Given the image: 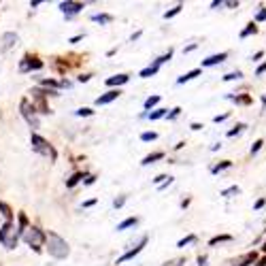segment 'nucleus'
<instances>
[{
	"label": "nucleus",
	"mask_w": 266,
	"mask_h": 266,
	"mask_svg": "<svg viewBox=\"0 0 266 266\" xmlns=\"http://www.w3.org/2000/svg\"><path fill=\"white\" fill-rule=\"evenodd\" d=\"M224 7H228V9H239V0H226Z\"/></svg>",
	"instance_id": "nucleus-44"
},
{
	"label": "nucleus",
	"mask_w": 266,
	"mask_h": 266,
	"mask_svg": "<svg viewBox=\"0 0 266 266\" xmlns=\"http://www.w3.org/2000/svg\"><path fill=\"white\" fill-rule=\"evenodd\" d=\"M264 205H266V198H258V201H255V205H253V211H260Z\"/></svg>",
	"instance_id": "nucleus-42"
},
{
	"label": "nucleus",
	"mask_w": 266,
	"mask_h": 266,
	"mask_svg": "<svg viewBox=\"0 0 266 266\" xmlns=\"http://www.w3.org/2000/svg\"><path fill=\"white\" fill-rule=\"evenodd\" d=\"M255 32H258V26H255V22H249V24H247V28H243V30H241V39H247V36H251V34H255Z\"/></svg>",
	"instance_id": "nucleus-19"
},
{
	"label": "nucleus",
	"mask_w": 266,
	"mask_h": 266,
	"mask_svg": "<svg viewBox=\"0 0 266 266\" xmlns=\"http://www.w3.org/2000/svg\"><path fill=\"white\" fill-rule=\"evenodd\" d=\"M47 96H55V92L53 90H47V92H43V90H32V104H34V109L39 111V113H51V109L45 104V98Z\"/></svg>",
	"instance_id": "nucleus-6"
},
{
	"label": "nucleus",
	"mask_w": 266,
	"mask_h": 266,
	"mask_svg": "<svg viewBox=\"0 0 266 266\" xmlns=\"http://www.w3.org/2000/svg\"><path fill=\"white\" fill-rule=\"evenodd\" d=\"M228 100H232L236 104H251L253 102L251 96H247V94H245V96H239V94H236V96H234V94H228Z\"/></svg>",
	"instance_id": "nucleus-18"
},
{
	"label": "nucleus",
	"mask_w": 266,
	"mask_h": 266,
	"mask_svg": "<svg viewBox=\"0 0 266 266\" xmlns=\"http://www.w3.org/2000/svg\"><path fill=\"white\" fill-rule=\"evenodd\" d=\"M217 149H222V143H215V145L211 147V151H217Z\"/></svg>",
	"instance_id": "nucleus-53"
},
{
	"label": "nucleus",
	"mask_w": 266,
	"mask_h": 266,
	"mask_svg": "<svg viewBox=\"0 0 266 266\" xmlns=\"http://www.w3.org/2000/svg\"><path fill=\"white\" fill-rule=\"evenodd\" d=\"M196 47H198L196 43H194V45H189V47H185V49H183V53H189V51H194V49H196Z\"/></svg>",
	"instance_id": "nucleus-48"
},
{
	"label": "nucleus",
	"mask_w": 266,
	"mask_h": 266,
	"mask_svg": "<svg viewBox=\"0 0 266 266\" xmlns=\"http://www.w3.org/2000/svg\"><path fill=\"white\" fill-rule=\"evenodd\" d=\"M258 260H260V258H258V253H255V251H251V253H247L245 258H243L239 264H236V266H249V264H255Z\"/></svg>",
	"instance_id": "nucleus-20"
},
{
	"label": "nucleus",
	"mask_w": 266,
	"mask_h": 266,
	"mask_svg": "<svg viewBox=\"0 0 266 266\" xmlns=\"http://www.w3.org/2000/svg\"><path fill=\"white\" fill-rule=\"evenodd\" d=\"M228 117H230V113H222V115H215L213 121H215V123H222V121H226Z\"/></svg>",
	"instance_id": "nucleus-41"
},
{
	"label": "nucleus",
	"mask_w": 266,
	"mask_h": 266,
	"mask_svg": "<svg viewBox=\"0 0 266 266\" xmlns=\"http://www.w3.org/2000/svg\"><path fill=\"white\" fill-rule=\"evenodd\" d=\"M123 205H126V196H119V198H115V201H113V207H115V209H119Z\"/></svg>",
	"instance_id": "nucleus-39"
},
{
	"label": "nucleus",
	"mask_w": 266,
	"mask_h": 266,
	"mask_svg": "<svg viewBox=\"0 0 266 266\" xmlns=\"http://www.w3.org/2000/svg\"><path fill=\"white\" fill-rule=\"evenodd\" d=\"M147 245V236H141V241L135 245V247H132V249H128L126 253H123L121 255V258H117V264H121V262H128V260H132V258H135V255H139L141 251H143V247Z\"/></svg>",
	"instance_id": "nucleus-8"
},
{
	"label": "nucleus",
	"mask_w": 266,
	"mask_h": 266,
	"mask_svg": "<svg viewBox=\"0 0 266 266\" xmlns=\"http://www.w3.org/2000/svg\"><path fill=\"white\" fill-rule=\"evenodd\" d=\"M92 22L107 26V24H111V22H113V15H107V13H96V15H92Z\"/></svg>",
	"instance_id": "nucleus-17"
},
{
	"label": "nucleus",
	"mask_w": 266,
	"mask_h": 266,
	"mask_svg": "<svg viewBox=\"0 0 266 266\" xmlns=\"http://www.w3.org/2000/svg\"><path fill=\"white\" fill-rule=\"evenodd\" d=\"M239 79H243V73L241 71H232V73L224 75V81H239Z\"/></svg>",
	"instance_id": "nucleus-26"
},
{
	"label": "nucleus",
	"mask_w": 266,
	"mask_h": 266,
	"mask_svg": "<svg viewBox=\"0 0 266 266\" xmlns=\"http://www.w3.org/2000/svg\"><path fill=\"white\" fill-rule=\"evenodd\" d=\"M179 115H181V107H175L173 111H170V113H168V115H166V117H168V119H177Z\"/></svg>",
	"instance_id": "nucleus-37"
},
{
	"label": "nucleus",
	"mask_w": 266,
	"mask_h": 266,
	"mask_svg": "<svg viewBox=\"0 0 266 266\" xmlns=\"http://www.w3.org/2000/svg\"><path fill=\"white\" fill-rule=\"evenodd\" d=\"M160 102V96H149L147 100H145V111H149V109H154L156 104Z\"/></svg>",
	"instance_id": "nucleus-30"
},
{
	"label": "nucleus",
	"mask_w": 266,
	"mask_h": 266,
	"mask_svg": "<svg viewBox=\"0 0 266 266\" xmlns=\"http://www.w3.org/2000/svg\"><path fill=\"white\" fill-rule=\"evenodd\" d=\"M264 73H266V62H262V64L258 66V69H255V77H262Z\"/></svg>",
	"instance_id": "nucleus-43"
},
{
	"label": "nucleus",
	"mask_w": 266,
	"mask_h": 266,
	"mask_svg": "<svg viewBox=\"0 0 266 266\" xmlns=\"http://www.w3.org/2000/svg\"><path fill=\"white\" fill-rule=\"evenodd\" d=\"M47 253L55 260H66L71 255V247L60 234L55 232H47Z\"/></svg>",
	"instance_id": "nucleus-1"
},
{
	"label": "nucleus",
	"mask_w": 266,
	"mask_h": 266,
	"mask_svg": "<svg viewBox=\"0 0 266 266\" xmlns=\"http://www.w3.org/2000/svg\"><path fill=\"white\" fill-rule=\"evenodd\" d=\"M137 224H139V220H137V217H128V220H123L121 224H117V232L126 230V228H132V226H137Z\"/></svg>",
	"instance_id": "nucleus-22"
},
{
	"label": "nucleus",
	"mask_w": 266,
	"mask_h": 266,
	"mask_svg": "<svg viewBox=\"0 0 266 266\" xmlns=\"http://www.w3.org/2000/svg\"><path fill=\"white\" fill-rule=\"evenodd\" d=\"M164 115H168V113H166V109H156L154 113H149V119H151V121H156V119L164 117Z\"/></svg>",
	"instance_id": "nucleus-29"
},
{
	"label": "nucleus",
	"mask_w": 266,
	"mask_h": 266,
	"mask_svg": "<svg viewBox=\"0 0 266 266\" xmlns=\"http://www.w3.org/2000/svg\"><path fill=\"white\" fill-rule=\"evenodd\" d=\"M262 145H264V141H262V139H258V141H255V143L251 145V149H249V151H251V154H258V151L262 149Z\"/></svg>",
	"instance_id": "nucleus-36"
},
{
	"label": "nucleus",
	"mask_w": 266,
	"mask_h": 266,
	"mask_svg": "<svg viewBox=\"0 0 266 266\" xmlns=\"http://www.w3.org/2000/svg\"><path fill=\"white\" fill-rule=\"evenodd\" d=\"M217 7H224V0H213V3H211V9H217Z\"/></svg>",
	"instance_id": "nucleus-45"
},
{
	"label": "nucleus",
	"mask_w": 266,
	"mask_h": 266,
	"mask_svg": "<svg viewBox=\"0 0 266 266\" xmlns=\"http://www.w3.org/2000/svg\"><path fill=\"white\" fill-rule=\"evenodd\" d=\"M203 73V69H194V71H189V73H185V75H181V77L177 79V83L179 85H183V83H187V81H192V79H196L198 75Z\"/></svg>",
	"instance_id": "nucleus-14"
},
{
	"label": "nucleus",
	"mask_w": 266,
	"mask_h": 266,
	"mask_svg": "<svg viewBox=\"0 0 266 266\" xmlns=\"http://www.w3.org/2000/svg\"><path fill=\"white\" fill-rule=\"evenodd\" d=\"M262 104H264V107H266V96H262Z\"/></svg>",
	"instance_id": "nucleus-55"
},
{
	"label": "nucleus",
	"mask_w": 266,
	"mask_h": 266,
	"mask_svg": "<svg viewBox=\"0 0 266 266\" xmlns=\"http://www.w3.org/2000/svg\"><path fill=\"white\" fill-rule=\"evenodd\" d=\"M245 128H247L245 123H236V126H234L232 130H228V137H236V135H241V132H243Z\"/></svg>",
	"instance_id": "nucleus-31"
},
{
	"label": "nucleus",
	"mask_w": 266,
	"mask_h": 266,
	"mask_svg": "<svg viewBox=\"0 0 266 266\" xmlns=\"http://www.w3.org/2000/svg\"><path fill=\"white\" fill-rule=\"evenodd\" d=\"M81 9H83V3H73V0L60 3V11H62L66 17H75L77 13H81Z\"/></svg>",
	"instance_id": "nucleus-9"
},
{
	"label": "nucleus",
	"mask_w": 266,
	"mask_h": 266,
	"mask_svg": "<svg viewBox=\"0 0 266 266\" xmlns=\"http://www.w3.org/2000/svg\"><path fill=\"white\" fill-rule=\"evenodd\" d=\"M17 43H20V36H17L15 32H5L3 34V51H9L11 47H15Z\"/></svg>",
	"instance_id": "nucleus-11"
},
{
	"label": "nucleus",
	"mask_w": 266,
	"mask_h": 266,
	"mask_svg": "<svg viewBox=\"0 0 266 266\" xmlns=\"http://www.w3.org/2000/svg\"><path fill=\"white\" fill-rule=\"evenodd\" d=\"M192 243H196V234H189V236H185V239H181L177 243V247H185V245H192Z\"/></svg>",
	"instance_id": "nucleus-33"
},
{
	"label": "nucleus",
	"mask_w": 266,
	"mask_h": 266,
	"mask_svg": "<svg viewBox=\"0 0 266 266\" xmlns=\"http://www.w3.org/2000/svg\"><path fill=\"white\" fill-rule=\"evenodd\" d=\"M228 60V51H222V53H215V55H209L207 60H203L201 64V69H209V66H217V64H222Z\"/></svg>",
	"instance_id": "nucleus-10"
},
{
	"label": "nucleus",
	"mask_w": 266,
	"mask_h": 266,
	"mask_svg": "<svg viewBox=\"0 0 266 266\" xmlns=\"http://www.w3.org/2000/svg\"><path fill=\"white\" fill-rule=\"evenodd\" d=\"M22 239H24L28 245H30V247H34L36 251H39V249H41V245L47 243V234H45L43 230H39L36 226H30V228H28V230L24 232Z\"/></svg>",
	"instance_id": "nucleus-5"
},
{
	"label": "nucleus",
	"mask_w": 266,
	"mask_h": 266,
	"mask_svg": "<svg viewBox=\"0 0 266 266\" xmlns=\"http://www.w3.org/2000/svg\"><path fill=\"white\" fill-rule=\"evenodd\" d=\"M79 81H81V83H85V81H90V75H81V77H79Z\"/></svg>",
	"instance_id": "nucleus-52"
},
{
	"label": "nucleus",
	"mask_w": 266,
	"mask_h": 266,
	"mask_svg": "<svg viewBox=\"0 0 266 266\" xmlns=\"http://www.w3.org/2000/svg\"><path fill=\"white\" fill-rule=\"evenodd\" d=\"M119 94H121L119 90H109L107 94H102V96L96 98V104H98V107H102V104H109V102H113V100H117Z\"/></svg>",
	"instance_id": "nucleus-12"
},
{
	"label": "nucleus",
	"mask_w": 266,
	"mask_h": 266,
	"mask_svg": "<svg viewBox=\"0 0 266 266\" xmlns=\"http://www.w3.org/2000/svg\"><path fill=\"white\" fill-rule=\"evenodd\" d=\"M183 264H185V260L179 258V260H170V262H166V264H162V266H183Z\"/></svg>",
	"instance_id": "nucleus-40"
},
{
	"label": "nucleus",
	"mask_w": 266,
	"mask_h": 266,
	"mask_svg": "<svg viewBox=\"0 0 266 266\" xmlns=\"http://www.w3.org/2000/svg\"><path fill=\"white\" fill-rule=\"evenodd\" d=\"M94 205H96V201H94V198H92V201H88V203H83L85 209H88V207H94Z\"/></svg>",
	"instance_id": "nucleus-49"
},
{
	"label": "nucleus",
	"mask_w": 266,
	"mask_h": 266,
	"mask_svg": "<svg viewBox=\"0 0 266 266\" xmlns=\"http://www.w3.org/2000/svg\"><path fill=\"white\" fill-rule=\"evenodd\" d=\"M262 251H264V253H266V241H264V245H262Z\"/></svg>",
	"instance_id": "nucleus-54"
},
{
	"label": "nucleus",
	"mask_w": 266,
	"mask_h": 266,
	"mask_svg": "<svg viewBox=\"0 0 266 266\" xmlns=\"http://www.w3.org/2000/svg\"><path fill=\"white\" fill-rule=\"evenodd\" d=\"M253 266H266V258H260V260H258V262H255Z\"/></svg>",
	"instance_id": "nucleus-50"
},
{
	"label": "nucleus",
	"mask_w": 266,
	"mask_h": 266,
	"mask_svg": "<svg viewBox=\"0 0 266 266\" xmlns=\"http://www.w3.org/2000/svg\"><path fill=\"white\" fill-rule=\"evenodd\" d=\"M30 145H32V151H36V154H41V156H45V158H49V160H55V158H58V151L51 147L49 141L43 139V137H39V135H32V137H30Z\"/></svg>",
	"instance_id": "nucleus-3"
},
{
	"label": "nucleus",
	"mask_w": 266,
	"mask_h": 266,
	"mask_svg": "<svg viewBox=\"0 0 266 266\" xmlns=\"http://www.w3.org/2000/svg\"><path fill=\"white\" fill-rule=\"evenodd\" d=\"M156 139H158L156 132H143V135H141V141H145V143H149V141H156Z\"/></svg>",
	"instance_id": "nucleus-34"
},
{
	"label": "nucleus",
	"mask_w": 266,
	"mask_h": 266,
	"mask_svg": "<svg viewBox=\"0 0 266 266\" xmlns=\"http://www.w3.org/2000/svg\"><path fill=\"white\" fill-rule=\"evenodd\" d=\"M260 58H264V51H258V53H253V62H258Z\"/></svg>",
	"instance_id": "nucleus-47"
},
{
	"label": "nucleus",
	"mask_w": 266,
	"mask_h": 266,
	"mask_svg": "<svg viewBox=\"0 0 266 266\" xmlns=\"http://www.w3.org/2000/svg\"><path fill=\"white\" fill-rule=\"evenodd\" d=\"M239 194H241V187L239 185H230V187L222 189V196L224 198H232V196H239Z\"/></svg>",
	"instance_id": "nucleus-21"
},
{
	"label": "nucleus",
	"mask_w": 266,
	"mask_h": 266,
	"mask_svg": "<svg viewBox=\"0 0 266 266\" xmlns=\"http://www.w3.org/2000/svg\"><path fill=\"white\" fill-rule=\"evenodd\" d=\"M0 211H3V215H5L7 222H13V211H11V207H9L7 203H3V201H0Z\"/></svg>",
	"instance_id": "nucleus-23"
},
{
	"label": "nucleus",
	"mask_w": 266,
	"mask_h": 266,
	"mask_svg": "<svg viewBox=\"0 0 266 266\" xmlns=\"http://www.w3.org/2000/svg\"><path fill=\"white\" fill-rule=\"evenodd\" d=\"M75 115H79V117H88V115H94V111L92 109H88V107H83V109H77V111H75Z\"/></svg>",
	"instance_id": "nucleus-35"
},
{
	"label": "nucleus",
	"mask_w": 266,
	"mask_h": 266,
	"mask_svg": "<svg viewBox=\"0 0 266 266\" xmlns=\"http://www.w3.org/2000/svg\"><path fill=\"white\" fill-rule=\"evenodd\" d=\"M160 71V64L158 62H154V64H149L147 66V69H143V71H141V77H143V79H147V77H154V75Z\"/></svg>",
	"instance_id": "nucleus-15"
},
{
	"label": "nucleus",
	"mask_w": 266,
	"mask_h": 266,
	"mask_svg": "<svg viewBox=\"0 0 266 266\" xmlns=\"http://www.w3.org/2000/svg\"><path fill=\"white\" fill-rule=\"evenodd\" d=\"M81 179H85V173H75V175L69 179V181H66V185L73 187V185H77V183L81 181Z\"/></svg>",
	"instance_id": "nucleus-27"
},
{
	"label": "nucleus",
	"mask_w": 266,
	"mask_h": 266,
	"mask_svg": "<svg viewBox=\"0 0 266 266\" xmlns=\"http://www.w3.org/2000/svg\"><path fill=\"white\" fill-rule=\"evenodd\" d=\"M168 179H170V177H166V175H158V177L154 179V183H156V185L160 187V185H162V183H166V181H168Z\"/></svg>",
	"instance_id": "nucleus-38"
},
{
	"label": "nucleus",
	"mask_w": 266,
	"mask_h": 266,
	"mask_svg": "<svg viewBox=\"0 0 266 266\" xmlns=\"http://www.w3.org/2000/svg\"><path fill=\"white\" fill-rule=\"evenodd\" d=\"M198 266H207V255H201V258H198Z\"/></svg>",
	"instance_id": "nucleus-46"
},
{
	"label": "nucleus",
	"mask_w": 266,
	"mask_h": 266,
	"mask_svg": "<svg viewBox=\"0 0 266 266\" xmlns=\"http://www.w3.org/2000/svg\"><path fill=\"white\" fill-rule=\"evenodd\" d=\"M228 241H232V236H230V234H220V236H213V239L209 241V245L215 247L217 243H228Z\"/></svg>",
	"instance_id": "nucleus-24"
},
{
	"label": "nucleus",
	"mask_w": 266,
	"mask_h": 266,
	"mask_svg": "<svg viewBox=\"0 0 266 266\" xmlns=\"http://www.w3.org/2000/svg\"><path fill=\"white\" fill-rule=\"evenodd\" d=\"M128 81H130L128 75H115V77H109V79H107V85H109V88H115V85L119 88V85L128 83Z\"/></svg>",
	"instance_id": "nucleus-13"
},
{
	"label": "nucleus",
	"mask_w": 266,
	"mask_h": 266,
	"mask_svg": "<svg viewBox=\"0 0 266 266\" xmlns=\"http://www.w3.org/2000/svg\"><path fill=\"white\" fill-rule=\"evenodd\" d=\"M253 22H255V24H260V22H266V7H260V11L255 13Z\"/></svg>",
	"instance_id": "nucleus-32"
},
{
	"label": "nucleus",
	"mask_w": 266,
	"mask_h": 266,
	"mask_svg": "<svg viewBox=\"0 0 266 266\" xmlns=\"http://www.w3.org/2000/svg\"><path fill=\"white\" fill-rule=\"evenodd\" d=\"M181 9H183V5H177V7H173V9H170V11H166V13H164V20H170V17L179 15V13H181Z\"/></svg>",
	"instance_id": "nucleus-28"
},
{
	"label": "nucleus",
	"mask_w": 266,
	"mask_h": 266,
	"mask_svg": "<svg viewBox=\"0 0 266 266\" xmlns=\"http://www.w3.org/2000/svg\"><path fill=\"white\" fill-rule=\"evenodd\" d=\"M232 166V162L230 160H224V162H220V164H215L213 168H211V173L213 175H217V173H222V170H226V168H230Z\"/></svg>",
	"instance_id": "nucleus-25"
},
{
	"label": "nucleus",
	"mask_w": 266,
	"mask_h": 266,
	"mask_svg": "<svg viewBox=\"0 0 266 266\" xmlns=\"http://www.w3.org/2000/svg\"><path fill=\"white\" fill-rule=\"evenodd\" d=\"M43 69V62L36 60V58H30V55H24L20 60V71L22 73H30V71H41Z\"/></svg>",
	"instance_id": "nucleus-7"
},
{
	"label": "nucleus",
	"mask_w": 266,
	"mask_h": 266,
	"mask_svg": "<svg viewBox=\"0 0 266 266\" xmlns=\"http://www.w3.org/2000/svg\"><path fill=\"white\" fill-rule=\"evenodd\" d=\"M164 158V151H156V154H149V156H145L143 158V166H147V164H154V162H158V160H162Z\"/></svg>",
	"instance_id": "nucleus-16"
},
{
	"label": "nucleus",
	"mask_w": 266,
	"mask_h": 266,
	"mask_svg": "<svg viewBox=\"0 0 266 266\" xmlns=\"http://www.w3.org/2000/svg\"><path fill=\"white\" fill-rule=\"evenodd\" d=\"M20 111H22V117L26 119V123L30 126L32 130L39 128V115H36V109H34V104L28 100V98H22L20 102Z\"/></svg>",
	"instance_id": "nucleus-4"
},
{
	"label": "nucleus",
	"mask_w": 266,
	"mask_h": 266,
	"mask_svg": "<svg viewBox=\"0 0 266 266\" xmlns=\"http://www.w3.org/2000/svg\"><path fill=\"white\" fill-rule=\"evenodd\" d=\"M192 130H203V123H196V121H194V123H192Z\"/></svg>",
	"instance_id": "nucleus-51"
},
{
	"label": "nucleus",
	"mask_w": 266,
	"mask_h": 266,
	"mask_svg": "<svg viewBox=\"0 0 266 266\" xmlns=\"http://www.w3.org/2000/svg\"><path fill=\"white\" fill-rule=\"evenodd\" d=\"M20 230L15 228L13 222H5L0 226V243H3L7 249H15L17 247V241H20Z\"/></svg>",
	"instance_id": "nucleus-2"
}]
</instances>
